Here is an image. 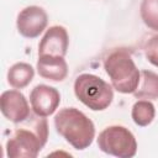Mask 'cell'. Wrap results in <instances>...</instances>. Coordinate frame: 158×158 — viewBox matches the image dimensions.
Listing matches in <instances>:
<instances>
[{"label": "cell", "instance_id": "cell-10", "mask_svg": "<svg viewBox=\"0 0 158 158\" xmlns=\"http://www.w3.org/2000/svg\"><path fill=\"white\" fill-rule=\"evenodd\" d=\"M36 69L40 77L51 81H63L68 75V64L60 56H38Z\"/></svg>", "mask_w": 158, "mask_h": 158}, {"label": "cell", "instance_id": "cell-4", "mask_svg": "<svg viewBox=\"0 0 158 158\" xmlns=\"http://www.w3.org/2000/svg\"><path fill=\"white\" fill-rule=\"evenodd\" d=\"M77 99L93 111L106 110L114 100V88L98 75L83 73L74 80Z\"/></svg>", "mask_w": 158, "mask_h": 158}, {"label": "cell", "instance_id": "cell-8", "mask_svg": "<svg viewBox=\"0 0 158 158\" xmlns=\"http://www.w3.org/2000/svg\"><path fill=\"white\" fill-rule=\"evenodd\" d=\"M0 110L4 117L14 123H20L31 115L28 101L19 89L6 90L1 94Z\"/></svg>", "mask_w": 158, "mask_h": 158}, {"label": "cell", "instance_id": "cell-14", "mask_svg": "<svg viewBox=\"0 0 158 158\" xmlns=\"http://www.w3.org/2000/svg\"><path fill=\"white\" fill-rule=\"evenodd\" d=\"M139 15L143 23L149 30L158 32V0H142Z\"/></svg>", "mask_w": 158, "mask_h": 158}, {"label": "cell", "instance_id": "cell-5", "mask_svg": "<svg viewBox=\"0 0 158 158\" xmlns=\"http://www.w3.org/2000/svg\"><path fill=\"white\" fill-rule=\"evenodd\" d=\"M98 147L106 154L118 158H132L137 153V141L133 133L120 125L105 127L98 137Z\"/></svg>", "mask_w": 158, "mask_h": 158}, {"label": "cell", "instance_id": "cell-9", "mask_svg": "<svg viewBox=\"0 0 158 158\" xmlns=\"http://www.w3.org/2000/svg\"><path fill=\"white\" fill-rule=\"evenodd\" d=\"M69 47V36L65 27L54 25L51 26L38 44V56H60L64 57Z\"/></svg>", "mask_w": 158, "mask_h": 158}, {"label": "cell", "instance_id": "cell-3", "mask_svg": "<svg viewBox=\"0 0 158 158\" xmlns=\"http://www.w3.org/2000/svg\"><path fill=\"white\" fill-rule=\"evenodd\" d=\"M104 69L116 91L121 94H133L137 89L141 72L128 51L123 48L111 51L104 60Z\"/></svg>", "mask_w": 158, "mask_h": 158}, {"label": "cell", "instance_id": "cell-11", "mask_svg": "<svg viewBox=\"0 0 158 158\" xmlns=\"http://www.w3.org/2000/svg\"><path fill=\"white\" fill-rule=\"evenodd\" d=\"M133 96L136 99L158 100V74L148 69L141 70L139 83Z\"/></svg>", "mask_w": 158, "mask_h": 158}, {"label": "cell", "instance_id": "cell-6", "mask_svg": "<svg viewBox=\"0 0 158 158\" xmlns=\"http://www.w3.org/2000/svg\"><path fill=\"white\" fill-rule=\"evenodd\" d=\"M48 15L41 6L31 5L22 9L16 19V27L19 33L25 38L38 37L47 27Z\"/></svg>", "mask_w": 158, "mask_h": 158}, {"label": "cell", "instance_id": "cell-1", "mask_svg": "<svg viewBox=\"0 0 158 158\" xmlns=\"http://www.w3.org/2000/svg\"><path fill=\"white\" fill-rule=\"evenodd\" d=\"M17 126L6 139L5 149L9 158H36L48 139V122L33 112Z\"/></svg>", "mask_w": 158, "mask_h": 158}, {"label": "cell", "instance_id": "cell-15", "mask_svg": "<svg viewBox=\"0 0 158 158\" xmlns=\"http://www.w3.org/2000/svg\"><path fill=\"white\" fill-rule=\"evenodd\" d=\"M144 56L151 64L158 68V33L147 40L144 44Z\"/></svg>", "mask_w": 158, "mask_h": 158}, {"label": "cell", "instance_id": "cell-2", "mask_svg": "<svg viewBox=\"0 0 158 158\" xmlns=\"http://www.w3.org/2000/svg\"><path fill=\"white\" fill-rule=\"evenodd\" d=\"M54 127L73 148L86 149L95 138L94 122L77 107H63L54 116Z\"/></svg>", "mask_w": 158, "mask_h": 158}, {"label": "cell", "instance_id": "cell-13", "mask_svg": "<svg viewBox=\"0 0 158 158\" xmlns=\"http://www.w3.org/2000/svg\"><path fill=\"white\" fill-rule=\"evenodd\" d=\"M131 117L133 122L139 127H146L152 123L156 117V107L151 100H137L131 110Z\"/></svg>", "mask_w": 158, "mask_h": 158}, {"label": "cell", "instance_id": "cell-7", "mask_svg": "<svg viewBox=\"0 0 158 158\" xmlns=\"http://www.w3.org/2000/svg\"><path fill=\"white\" fill-rule=\"evenodd\" d=\"M30 104L32 111L38 116H51L60 104L59 91L49 85L38 84L30 93Z\"/></svg>", "mask_w": 158, "mask_h": 158}, {"label": "cell", "instance_id": "cell-12", "mask_svg": "<svg viewBox=\"0 0 158 158\" xmlns=\"http://www.w3.org/2000/svg\"><path fill=\"white\" fill-rule=\"evenodd\" d=\"M35 77V69L26 62H17L7 70V83L14 89L26 88Z\"/></svg>", "mask_w": 158, "mask_h": 158}]
</instances>
